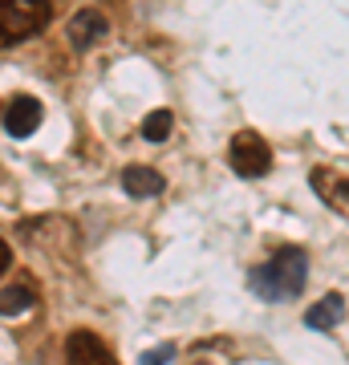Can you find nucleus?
<instances>
[{"instance_id":"1","label":"nucleus","mask_w":349,"mask_h":365,"mask_svg":"<svg viewBox=\"0 0 349 365\" xmlns=\"http://www.w3.org/2000/svg\"><path fill=\"white\" fill-rule=\"evenodd\" d=\"M305 280H309V256H305V248L285 244V248H276L252 272V292L260 300H280L285 304V300H297L305 292Z\"/></svg>"},{"instance_id":"6","label":"nucleus","mask_w":349,"mask_h":365,"mask_svg":"<svg viewBox=\"0 0 349 365\" xmlns=\"http://www.w3.org/2000/svg\"><path fill=\"white\" fill-rule=\"evenodd\" d=\"M65 357H69V361H81V365H110L114 361L110 345H106L98 333H90V329H78V333L65 337Z\"/></svg>"},{"instance_id":"11","label":"nucleus","mask_w":349,"mask_h":365,"mask_svg":"<svg viewBox=\"0 0 349 365\" xmlns=\"http://www.w3.org/2000/svg\"><path fill=\"white\" fill-rule=\"evenodd\" d=\"M171 126H175L171 110H155V114H146V122H143V138H151V143H163V138L171 134Z\"/></svg>"},{"instance_id":"3","label":"nucleus","mask_w":349,"mask_h":365,"mask_svg":"<svg viewBox=\"0 0 349 365\" xmlns=\"http://www.w3.org/2000/svg\"><path fill=\"white\" fill-rule=\"evenodd\" d=\"M228 158H232V170L240 179H264L272 170V146L260 138L256 130H240L228 146Z\"/></svg>"},{"instance_id":"7","label":"nucleus","mask_w":349,"mask_h":365,"mask_svg":"<svg viewBox=\"0 0 349 365\" xmlns=\"http://www.w3.org/2000/svg\"><path fill=\"white\" fill-rule=\"evenodd\" d=\"M37 126H41V102L37 98H29V93L13 98L9 110H4V130L13 134V138H29Z\"/></svg>"},{"instance_id":"12","label":"nucleus","mask_w":349,"mask_h":365,"mask_svg":"<svg viewBox=\"0 0 349 365\" xmlns=\"http://www.w3.org/2000/svg\"><path fill=\"white\" fill-rule=\"evenodd\" d=\"M167 357H175V345H158V349H146L143 353L146 365H158V361H167Z\"/></svg>"},{"instance_id":"5","label":"nucleus","mask_w":349,"mask_h":365,"mask_svg":"<svg viewBox=\"0 0 349 365\" xmlns=\"http://www.w3.org/2000/svg\"><path fill=\"white\" fill-rule=\"evenodd\" d=\"M65 37H69V49L86 53V49H93V45H98L102 37H110V21H106L98 9H81V13L69 21Z\"/></svg>"},{"instance_id":"8","label":"nucleus","mask_w":349,"mask_h":365,"mask_svg":"<svg viewBox=\"0 0 349 365\" xmlns=\"http://www.w3.org/2000/svg\"><path fill=\"white\" fill-rule=\"evenodd\" d=\"M163 175H158L155 167H126L122 170V191H126L130 199H155L163 195Z\"/></svg>"},{"instance_id":"13","label":"nucleus","mask_w":349,"mask_h":365,"mask_svg":"<svg viewBox=\"0 0 349 365\" xmlns=\"http://www.w3.org/2000/svg\"><path fill=\"white\" fill-rule=\"evenodd\" d=\"M9 264H13V248H9V244L0 240V276L9 272Z\"/></svg>"},{"instance_id":"9","label":"nucleus","mask_w":349,"mask_h":365,"mask_svg":"<svg viewBox=\"0 0 349 365\" xmlns=\"http://www.w3.org/2000/svg\"><path fill=\"white\" fill-rule=\"evenodd\" d=\"M341 317H345V297H341V292H325L317 304H309V309H305V325L329 333V329H337V321H341Z\"/></svg>"},{"instance_id":"2","label":"nucleus","mask_w":349,"mask_h":365,"mask_svg":"<svg viewBox=\"0 0 349 365\" xmlns=\"http://www.w3.org/2000/svg\"><path fill=\"white\" fill-rule=\"evenodd\" d=\"M53 21V0H0V49L37 37Z\"/></svg>"},{"instance_id":"4","label":"nucleus","mask_w":349,"mask_h":365,"mask_svg":"<svg viewBox=\"0 0 349 365\" xmlns=\"http://www.w3.org/2000/svg\"><path fill=\"white\" fill-rule=\"evenodd\" d=\"M309 182H313V191H317V199H321L325 207L349 220V175H341V170H333V167H313Z\"/></svg>"},{"instance_id":"10","label":"nucleus","mask_w":349,"mask_h":365,"mask_svg":"<svg viewBox=\"0 0 349 365\" xmlns=\"http://www.w3.org/2000/svg\"><path fill=\"white\" fill-rule=\"evenodd\" d=\"M37 304L33 288L29 284H13V288H0V317H21Z\"/></svg>"}]
</instances>
